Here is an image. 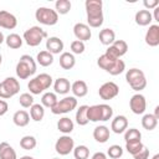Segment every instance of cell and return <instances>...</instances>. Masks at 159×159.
<instances>
[{
	"mask_svg": "<svg viewBox=\"0 0 159 159\" xmlns=\"http://www.w3.org/2000/svg\"><path fill=\"white\" fill-rule=\"evenodd\" d=\"M20 159H34L32 157H30V155H24V157H21Z\"/></svg>",
	"mask_w": 159,
	"mask_h": 159,
	"instance_id": "52",
	"label": "cell"
},
{
	"mask_svg": "<svg viewBox=\"0 0 159 159\" xmlns=\"http://www.w3.org/2000/svg\"><path fill=\"white\" fill-rule=\"evenodd\" d=\"M19 102H20V104H21L24 108H29V107H31V106L34 104V97H32L31 93H27V92H26V93L20 94Z\"/></svg>",
	"mask_w": 159,
	"mask_h": 159,
	"instance_id": "42",
	"label": "cell"
},
{
	"mask_svg": "<svg viewBox=\"0 0 159 159\" xmlns=\"http://www.w3.org/2000/svg\"><path fill=\"white\" fill-rule=\"evenodd\" d=\"M84 48H86L84 42H82V41H80V40H73V41L71 42V51H72L73 53H76V55L82 53V52L84 51Z\"/></svg>",
	"mask_w": 159,
	"mask_h": 159,
	"instance_id": "43",
	"label": "cell"
},
{
	"mask_svg": "<svg viewBox=\"0 0 159 159\" xmlns=\"http://www.w3.org/2000/svg\"><path fill=\"white\" fill-rule=\"evenodd\" d=\"M152 17H154L155 21H159V6L154 7V15H152Z\"/></svg>",
	"mask_w": 159,
	"mask_h": 159,
	"instance_id": "49",
	"label": "cell"
},
{
	"mask_svg": "<svg viewBox=\"0 0 159 159\" xmlns=\"http://www.w3.org/2000/svg\"><path fill=\"white\" fill-rule=\"evenodd\" d=\"M127 51H128V43L124 40H114V42L108 46L104 53L117 60V58H120V56H123Z\"/></svg>",
	"mask_w": 159,
	"mask_h": 159,
	"instance_id": "10",
	"label": "cell"
},
{
	"mask_svg": "<svg viewBox=\"0 0 159 159\" xmlns=\"http://www.w3.org/2000/svg\"><path fill=\"white\" fill-rule=\"evenodd\" d=\"M73 127H75V124H73L72 119H70L68 117L60 118L57 122V129L63 134H70L73 130Z\"/></svg>",
	"mask_w": 159,
	"mask_h": 159,
	"instance_id": "27",
	"label": "cell"
},
{
	"mask_svg": "<svg viewBox=\"0 0 159 159\" xmlns=\"http://www.w3.org/2000/svg\"><path fill=\"white\" fill-rule=\"evenodd\" d=\"M143 4L148 9H154V7H157L159 5V0H144Z\"/></svg>",
	"mask_w": 159,
	"mask_h": 159,
	"instance_id": "46",
	"label": "cell"
},
{
	"mask_svg": "<svg viewBox=\"0 0 159 159\" xmlns=\"http://www.w3.org/2000/svg\"><path fill=\"white\" fill-rule=\"evenodd\" d=\"M77 107V99L76 97H65L60 101H57V103L51 108V112L53 114H63V113H68L72 109H75Z\"/></svg>",
	"mask_w": 159,
	"mask_h": 159,
	"instance_id": "8",
	"label": "cell"
},
{
	"mask_svg": "<svg viewBox=\"0 0 159 159\" xmlns=\"http://www.w3.org/2000/svg\"><path fill=\"white\" fill-rule=\"evenodd\" d=\"M53 88H55V92L56 93H60V94H66L70 92L71 89V83L67 78L65 77H58L55 83H53Z\"/></svg>",
	"mask_w": 159,
	"mask_h": 159,
	"instance_id": "19",
	"label": "cell"
},
{
	"mask_svg": "<svg viewBox=\"0 0 159 159\" xmlns=\"http://www.w3.org/2000/svg\"><path fill=\"white\" fill-rule=\"evenodd\" d=\"M52 84V77L48 73H40L27 83L31 94H40Z\"/></svg>",
	"mask_w": 159,
	"mask_h": 159,
	"instance_id": "3",
	"label": "cell"
},
{
	"mask_svg": "<svg viewBox=\"0 0 159 159\" xmlns=\"http://www.w3.org/2000/svg\"><path fill=\"white\" fill-rule=\"evenodd\" d=\"M36 60H37V62H39L41 66L47 67V66L52 65V62H53V55L50 53L48 51L43 50V51H40V52L37 53Z\"/></svg>",
	"mask_w": 159,
	"mask_h": 159,
	"instance_id": "31",
	"label": "cell"
},
{
	"mask_svg": "<svg viewBox=\"0 0 159 159\" xmlns=\"http://www.w3.org/2000/svg\"><path fill=\"white\" fill-rule=\"evenodd\" d=\"M5 41V37H4V34L0 31V43H2Z\"/></svg>",
	"mask_w": 159,
	"mask_h": 159,
	"instance_id": "51",
	"label": "cell"
},
{
	"mask_svg": "<svg viewBox=\"0 0 159 159\" xmlns=\"http://www.w3.org/2000/svg\"><path fill=\"white\" fill-rule=\"evenodd\" d=\"M107 154L112 159H118V158H120L123 155V148L120 145H118V144H113V145H111L108 148Z\"/></svg>",
	"mask_w": 159,
	"mask_h": 159,
	"instance_id": "39",
	"label": "cell"
},
{
	"mask_svg": "<svg viewBox=\"0 0 159 159\" xmlns=\"http://www.w3.org/2000/svg\"><path fill=\"white\" fill-rule=\"evenodd\" d=\"M36 72V62L30 55H22L16 65V75L20 80H26Z\"/></svg>",
	"mask_w": 159,
	"mask_h": 159,
	"instance_id": "2",
	"label": "cell"
},
{
	"mask_svg": "<svg viewBox=\"0 0 159 159\" xmlns=\"http://www.w3.org/2000/svg\"><path fill=\"white\" fill-rule=\"evenodd\" d=\"M51 159H60V158H51Z\"/></svg>",
	"mask_w": 159,
	"mask_h": 159,
	"instance_id": "55",
	"label": "cell"
},
{
	"mask_svg": "<svg viewBox=\"0 0 159 159\" xmlns=\"http://www.w3.org/2000/svg\"><path fill=\"white\" fill-rule=\"evenodd\" d=\"M87 21L91 27H99L103 24V11L102 0H86L84 2Z\"/></svg>",
	"mask_w": 159,
	"mask_h": 159,
	"instance_id": "1",
	"label": "cell"
},
{
	"mask_svg": "<svg viewBox=\"0 0 159 159\" xmlns=\"http://www.w3.org/2000/svg\"><path fill=\"white\" fill-rule=\"evenodd\" d=\"M0 159H17L15 149L7 142L0 143Z\"/></svg>",
	"mask_w": 159,
	"mask_h": 159,
	"instance_id": "25",
	"label": "cell"
},
{
	"mask_svg": "<svg viewBox=\"0 0 159 159\" xmlns=\"http://www.w3.org/2000/svg\"><path fill=\"white\" fill-rule=\"evenodd\" d=\"M1 62H2V56H1V53H0V65H1Z\"/></svg>",
	"mask_w": 159,
	"mask_h": 159,
	"instance_id": "54",
	"label": "cell"
},
{
	"mask_svg": "<svg viewBox=\"0 0 159 159\" xmlns=\"http://www.w3.org/2000/svg\"><path fill=\"white\" fill-rule=\"evenodd\" d=\"M125 80L134 91H142L147 86V80H145L144 72L135 67L129 68L125 72Z\"/></svg>",
	"mask_w": 159,
	"mask_h": 159,
	"instance_id": "4",
	"label": "cell"
},
{
	"mask_svg": "<svg viewBox=\"0 0 159 159\" xmlns=\"http://www.w3.org/2000/svg\"><path fill=\"white\" fill-rule=\"evenodd\" d=\"M45 116V109H43V106L40 104V103H34L31 107H30V117L31 119H34L35 122H40L42 120Z\"/></svg>",
	"mask_w": 159,
	"mask_h": 159,
	"instance_id": "29",
	"label": "cell"
},
{
	"mask_svg": "<svg viewBox=\"0 0 159 159\" xmlns=\"http://www.w3.org/2000/svg\"><path fill=\"white\" fill-rule=\"evenodd\" d=\"M158 124V118L154 116V114H144L143 118H142V125L144 129L147 130H153Z\"/></svg>",
	"mask_w": 159,
	"mask_h": 159,
	"instance_id": "30",
	"label": "cell"
},
{
	"mask_svg": "<svg viewBox=\"0 0 159 159\" xmlns=\"http://www.w3.org/2000/svg\"><path fill=\"white\" fill-rule=\"evenodd\" d=\"M20 91V83L15 77H7L0 82V98L7 99Z\"/></svg>",
	"mask_w": 159,
	"mask_h": 159,
	"instance_id": "7",
	"label": "cell"
},
{
	"mask_svg": "<svg viewBox=\"0 0 159 159\" xmlns=\"http://www.w3.org/2000/svg\"><path fill=\"white\" fill-rule=\"evenodd\" d=\"M145 43L152 46V47H155L159 45V25L157 24H153V25H149V29L145 34Z\"/></svg>",
	"mask_w": 159,
	"mask_h": 159,
	"instance_id": "15",
	"label": "cell"
},
{
	"mask_svg": "<svg viewBox=\"0 0 159 159\" xmlns=\"http://www.w3.org/2000/svg\"><path fill=\"white\" fill-rule=\"evenodd\" d=\"M143 147H144V144L142 143V140L140 142H134V143H125V149L132 155L139 153L143 149Z\"/></svg>",
	"mask_w": 159,
	"mask_h": 159,
	"instance_id": "41",
	"label": "cell"
},
{
	"mask_svg": "<svg viewBox=\"0 0 159 159\" xmlns=\"http://www.w3.org/2000/svg\"><path fill=\"white\" fill-rule=\"evenodd\" d=\"M154 116H155L157 118H159V106L155 107V109H154Z\"/></svg>",
	"mask_w": 159,
	"mask_h": 159,
	"instance_id": "50",
	"label": "cell"
},
{
	"mask_svg": "<svg viewBox=\"0 0 159 159\" xmlns=\"http://www.w3.org/2000/svg\"><path fill=\"white\" fill-rule=\"evenodd\" d=\"M62 50H63V41L60 37H57V36L47 37V40H46V51L55 55V53L62 52Z\"/></svg>",
	"mask_w": 159,
	"mask_h": 159,
	"instance_id": "16",
	"label": "cell"
},
{
	"mask_svg": "<svg viewBox=\"0 0 159 159\" xmlns=\"http://www.w3.org/2000/svg\"><path fill=\"white\" fill-rule=\"evenodd\" d=\"M140 139H142V133L137 128L125 129V133H124V140H125V143L140 142Z\"/></svg>",
	"mask_w": 159,
	"mask_h": 159,
	"instance_id": "32",
	"label": "cell"
},
{
	"mask_svg": "<svg viewBox=\"0 0 159 159\" xmlns=\"http://www.w3.org/2000/svg\"><path fill=\"white\" fill-rule=\"evenodd\" d=\"M124 70H125V63H124V61L120 60V58H118V60L116 61V63L113 65V67L108 71V73L112 75V76H117V75H120Z\"/></svg>",
	"mask_w": 159,
	"mask_h": 159,
	"instance_id": "40",
	"label": "cell"
},
{
	"mask_svg": "<svg viewBox=\"0 0 159 159\" xmlns=\"http://www.w3.org/2000/svg\"><path fill=\"white\" fill-rule=\"evenodd\" d=\"M73 155H75V159H88L89 149L83 144L77 145L76 148H73Z\"/></svg>",
	"mask_w": 159,
	"mask_h": 159,
	"instance_id": "37",
	"label": "cell"
},
{
	"mask_svg": "<svg viewBox=\"0 0 159 159\" xmlns=\"http://www.w3.org/2000/svg\"><path fill=\"white\" fill-rule=\"evenodd\" d=\"M76 65V58L71 52H62L60 56V66L63 70H71Z\"/></svg>",
	"mask_w": 159,
	"mask_h": 159,
	"instance_id": "22",
	"label": "cell"
},
{
	"mask_svg": "<svg viewBox=\"0 0 159 159\" xmlns=\"http://www.w3.org/2000/svg\"><path fill=\"white\" fill-rule=\"evenodd\" d=\"M133 158H134V159H148V158H149V149L144 145L143 149H142L139 153H137V154L133 155Z\"/></svg>",
	"mask_w": 159,
	"mask_h": 159,
	"instance_id": "45",
	"label": "cell"
},
{
	"mask_svg": "<svg viewBox=\"0 0 159 159\" xmlns=\"http://www.w3.org/2000/svg\"><path fill=\"white\" fill-rule=\"evenodd\" d=\"M47 37V32L40 26H31L24 32V40L31 47L39 46L43 39Z\"/></svg>",
	"mask_w": 159,
	"mask_h": 159,
	"instance_id": "5",
	"label": "cell"
},
{
	"mask_svg": "<svg viewBox=\"0 0 159 159\" xmlns=\"http://www.w3.org/2000/svg\"><path fill=\"white\" fill-rule=\"evenodd\" d=\"M37 142H36V138L34 135H24L21 139H20V147L25 150H31L36 147Z\"/></svg>",
	"mask_w": 159,
	"mask_h": 159,
	"instance_id": "36",
	"label": "cell"
},
{
	"mask_svg": "<svg viewBox=\"0 0 159 159\" xmlns=\"http://www.w3.org/2000/svg\"><path fill=\"white\" fill-rule=\"evenodd\" d=\"M129 107L132 109V112L134 114H142L144 113L145 108H147V101L145 97L140 93H135L130 97L129 99Z\"/></svg>",
	"mask_w": 159,
	"mask_h": 159,
	"instance_id": "12",
	"label": "cell"
},
{
	"mask_svg": "<svg viewBox=\"0 0 159 159\" xmlns=\"http://www.w3.org/2000/svg\"><path fill=\"white\" fill-rule=\"evenodd\" d=\"M98 39H99V41H101L103 45L109 46V45H112V43L114 42V40H116V32H114L112 29L106 27V29H103V30L99 31Z\"/></svg>",
	"mask_w": 159,
	"mask_h": 159,
	"instance_id": "18",
	"label": "cell"
},
{
	"mask_svg": "<svg viewBox=\"0 0 159 159\" xmlns=\"http://www.w3.org/2000/svg\"><path fill=\"white\" fill-rule=\"evenodd\" d=\"M9 109V104L4 99H0V116H4Z\"/></svg>",
	"mask_w": 159,
	"mask_h": 159,
	"instance_id": "47",
	"label": "cell"
},
{
	"mask_svg": "<svg viewBox=\"0 0 159 159\" xmlns=\"http://www.w3.org/2000/svg\"><path fill=\"white\" fill-rule=\"evenodd\" d=\"M101 108H102V120H109L113 116V109L111 106L108 104H101Z\"/></svg>",
	"mask_w": 159,
	"mask_h": 159,
	"instance_id": "44",
	"label": "cell"
},
{
	"mask_svg": "<svg viewBox=\"0 0 159 159\" xmlns=\"http://www.w3.org/2000/svg\"><path fill=\"white\" fill-rule=\"evenodd\" d=\"M73 148H75V142L67 134L60 137L56 140V143H55V149H56V152L60 155H67V154H70L73 150Z\"/></svg>",
	"mask_w": 159,
	"mask_h": 159,
	"instance_id": "9",
	"label": "cell"
},
{
	"mask_svg": "<svg viewBox=\"0 0 159 159\" xmlns=\"http://www.w3.org/2000/svg\"><path fill=\"white\" fill-rule=\"evenodd\" d=\"M87 118L91 122L102 120V108H101V104L88 106V108H87Z\"/></svg>",
	"mask_w": 159,
	"mask_h": 159,
	"instance_id": "26",
	"label": "cell"
},
{
	"mask_svg": "<svg viewBox=\"0 0 159 159\" xmlns=\"http://www.w3.org/2000/svg\"><path fill=\"white\" fill-rule=\"evenodd\" d=\"M127 128H128V119H127L125 116H122V114L116 116L114 119H113L112 123H111V129H112L116 134L123 133Z\"/></svg>",
	"mask_w": 159,
	"mask_h": 159,
	"instance_id": "17",
	"label": "cell"
},
{
	"mask_svg": "<svg viewBox=\"0 0 159 159\" xmlns=\"http://www.w3.org/2000/svg\"><path fill=\"white\" fill-rule=\"evenodd\" d=\"M91 159H107V155L104 153H102V152H97V153H94L92 155Z\"/></svg>",
	"mask_w": 159,
	"mask_h": 159,
	"instance_id": "48",
	"label": "cell"
},
{
	"mask_svg": "<svg viewBox=\"0 0 159 159\" xmlns=\"http://www.w3.org/2000/svg\"><path fill=\"white\" fill-rule=\"evenodd\" d=\"M12 120L17 127H25L30 122V114L24 109L16 111L14 113V116H12Z\"/></svg>",
	"mask_w": 159,
	"mask_h": 159,
	"instance_id": "23",
	"label": "cell"
},
{
	"mask_svg": "<svg viewBox=\"0 0 159 159\" xmlns=\"http://www.w3.org/2000/svg\"><path fill=\"white\" fill-rule=\"evenodd\" d=\"M93 138L98 143H106L109 139V129L106 125H98L93 130Z\"/></svg>",
	"mask_w": 159,
	"mask_h": 159,
	"instance_id": "24",
	"label": "cell"
},
{
	"mask_svg": "<svg viewBox=\"0 0 159 159\" xmlns=\"http://www.w3.org/2000/svg\"><path fill=\"white\" fill-rule=\"evenodd\" d=\"M118 93H119V87L116 82H112V81L104 82L98 89L99 97L104 101H108V99H112V98L117 97Z\"/></svg>",
	"mask_w": 159,
	"mask_h": 159,
	"instance_id": "11",
	"label": "cell"
},
{
	"mask_svg": "<svg viewBox=\"0 0 159 159\" xmlns=\"http://www.w3.org/2000/svg\"><path fill=\"white\" fill-rule=\"evenodd\" d=\"M35 17L40 24L48 25V26L55 25L58 21V14L56 12V10L51 7H46V6L37 7L35 11Z\"/></svg>",
	"mask_w": 159,
	"mask_h": 159,
	"instance_id": "6",
	"label": "cell"
},
{
	"mask_svg": "<svg viewBox=\"0 0 159 159\" xmlns=\"http://www.w3.org/2000/svg\"><path fill=\"white\" fill-rule=\"evenodd\" d=\"M17 25V19L14 14L6 11V10H0V27L4 29H15Z\"/></svg>",
	"mask_w": 159,
	"mask_h": 159,
	"instance_id": "13",
	"label": "cell"
},
{
	"mask_svg": "<svg viewBox=\"0 0 159 159\" xmlns=\"http://www.w3.org/2000/svg\"><path fill=\"white\" fill-rule=\"evenodd\" d=\"M118 60V58H117ZM116 58H112V57H109L107 53H103V55H101L99 57H98V60H97V65L102 68V70H104V71H109L112 67H113V65L116 63V61H117Z\"/></svg>",
	"mask_w": 159,
	"mask_h": 159,
	"instance_id": "28",
	"label": "cell"
},
{
	"mask_svg": "<svg viewBox=\"0 0 159 159\" xmlns=\"http://www.w3.org/2000/svg\"><path fill=\"white\" fill-rule=\"evenodd\" d=\"M134 20L138 25L140 26H147L149 25L152 21H153V17H152V14L150 11L148 10H138L135 12V16H134Z\"/></svg>",
	"mask_w": 159,
	"mask_h": 159,
	"instance_id": "21",
	"label": "cell"
},
{
	"mask_svg": "<svg viewBox=\"0 0 159 159\" xmlns=\"http://www.w3.org/2000/svg\"><path fill=\"white\" fill-rule=\"evenodd\" d=\"M71 2L68 1V0H57L56 2H55V7H56V12L58 14H62V15H65V14H67L70 10H71Z\"/></svg>",
	"mask_w": 159,
	"mask_h": 159,
	"instance_id": "38",
	"label": "cell"
},
{
	"mask_svg": "<svg viewBox=\"0 0 159 159\" xmlns=\"http://www.w3.org/2000/svg\"><path fill=\"white\" fill-rule=\"evenodd\" d=\"M5 42L10 48H20L22 45V39L17 34H10L5 37Z\"/></svg>",
	"mask_w": 159,
	"mask_h": 159,
	"instance_id": "33",
	"label": "cell"
},
{
	"mask_svg": "<svg viewBox=\"0 0 159 159\" xmlns=\"http://www.w3.org/2000/svg\"><path fill=\"white\" fill-rule=\"evenodd\" d=\"M73 34L77 37V40L82 41V42L89 40L91 36H92V32H91L89 26L86 25V24H83V22L75 24V26H73Z\"/></svg>",
	"mask_w": 159,
	"mask_h": 159,
	"instance_id": "14",
	"label": "cell"
},
{
	"mask_svg": "<svg viewBox=\"0 0 159 159\" xmlns=\"http://www.w3.org/2000/svg\"><path fill=\"white\" fill-rule=\"evenodd\" d=\"M71 91L76 97H84L88 92V86L83 80H77L71 84Z\"/></svg>",
	"mask_w": 159,
	"mask_h": 159,
	"instance_id": "20",
	"label": "cell"
},
{
	"mask_svg": "<svg viewBox=\"0 0 159 159\" xmlns=\"http://www.w3.org/2000/svg\"><path fill=\"white\" fill-rule=\"evenodd\" d=\"M87 108L88 106L83 104V106H80V108L77 109L76 112V122L78 125H86L89 120L87 118Z\"/></svg>",
	"mask_w": 159,
	"mask_h": 159,
	"instance_id": "35",
	"label": "cell"
},
{
	"mask_svg": "<svg viewBox=\"0 0 159 159\" xmlns=\"http://www.w3.org/2000/svg\"><path fill=\"white\" fill-rule=\"evenodd\" d=\"M57 96H56V93H53V92H46V93H43L42 94V98H41V104L43 106V107H47V108H52L56 103H57Z\"/></svg>",
	"mask_w": 159,
	"mask_h": 159,
	"instance_id": "34",
	"label": "cell"
},
{
	"mask_svg": "<svg viewBox=\"0 0 159 159\" xmlns=\"http://www.w3.org/2000/svg\"><path fill=\"white\" fill-rule=\"evenodd\" d=\"M152 159H159V154H155V155H154Z\"/></svg>",
	"mask_w": 159,
	"mask_h": 159,
	"instance_id": "53",
	"label": "cell"
}]
</instances>
